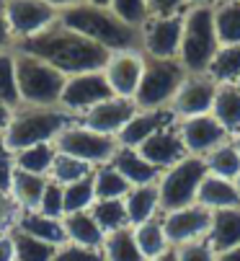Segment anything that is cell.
I'll return each mask as SVG.
<instances>
[{"label": "cell", "instance_id": "cell-33", "mask_svg": "<svg viewBox=\"0 0 240 261\" xmlns=\"http://www.w3.org/2000/svg\"><path fill=\"white\" fill-rule=\"evenodd\" d=\"M207 75L217 86H232L240 78V44L220 47L207 67Z\"/></svg>", "mask_w": 240, "mask_h": 261}, {"label": "cell", "instance_id": "cell-36", "mask_svg": "<svg viewBox=\"0 0 240 261\" xmlns=\"http://www.w3.org/2000/svg\"><path fill=\"white\" fill-rule=\"evenodd\" d=\"M93 173V166L77 161L72 155H65V153H57L55 155V163L49 168V181L60 184V186H67V184H75V181H83Z\"/></svg>", "mask_w": 240, "mask_h": 261}, {"label": "cell", "instance_id": "cell-32", "mask_svg": "<svg viewBox=\"0 0 240 261\" xmlns=\"http://www.w3.org/2000/svg\"><path fill=\"white\" fill-rule=\"evenodd\" d=\"M13 155V163L18 171H26V173H39V176H47L49 178V168L55 163V145L52 142H44V145H31L26 150H18V153H11Z\"/></svg>", "mask_w": 240, "mask_h": 261}, {"label": "cell", "instance_id": "cell-27", "mask_svg": "<svg viewBox=\"0 0 240 261\" xmlns=\"http://www.w3.org/2000/svg\"><path fill=\"white\" fill-rule=\"evenodd\" d=\"M212 117L230 132H240V91L235 86H217L215 106H212Z\"/></svg>", "mask_w": 240, "mask_h": 261}, {"label": "cell", "instance_id": "cell-20", "mask_svg": "<svg viewBox=\"0 0 240 261\" xmlns=\"http://www.w3.org/2000/svg\"><path fill=\"white\" fill-rule=\"evenodd\" d=\"M207 243L215 253H225V251L240 246V207L212 212Z\"/></svg>", "mask_w": 240, "mask_h": 261}, {"label": "cell", "instance_id": "cell-18", "mask_svg": "<svg viewBox=\"0 0 240 261\" xmlns=\"http://www.w3.org/2000/svg\"><path fill=\"white\" fill-rule=\"evenodd\" d=\"M171 124H176L171 109H137L135 117L124 124V129L116 135V140L124 147H140L147 137H152L155 132L166 129Z\"/></svg>", "mask_w": 240, "mask_h": 261}, {"label": "cell", "instance_id": "cell-55", "mask_svg": "<svg viewBox=\"0 0 240 261\" xmlns=\"http://www.w3.org/2000/svg\"><path fill=\"white\" fill-rule=\"evenodd\" d=\"M91 3H96V6H106L109 0H91Z\"/></svg>", "mask_w": 240, "mask_h": 261}, {"label": "cell", "instance_id": "cell-59", "mask_svg": "<svg viewBox=\"0 0 240 261\" xmlns=\"http://www.w3.org/2000/svg\"><path fill=\"white\" fill-rule=\"evenodd\" d=\"M237 135H240V132H237Z\"/></svg>", "mask_w": 240, "mask_h": 261}, {"label": "cell", "instance_id": "cell-15", "mask_svg": "<svg viewBox=\"0 0 240 261\" xmlns=\"http://www.w3.org/2000/svg\"><path fill=\"white\" fill-rule=\"evenodd\" d=\"M178 135H181V142L186 147V153L189 155H202V158L209 150H215L217 145L230 140V132L212 114L178 119Z\"/></svg>", "mask_w": 240, "mask_h": 261}, {"label": "cell", "instance_id": "cell-48", "mask_svg": "<svg viewBox=\"0 0 240 261\" xmlns=\"http://www.w3.org/2000/svg\"><path fill=\"white\" fill-rule=\"evenodd\" d=\"M44 3H49L57 13H62V11H67V8H75V6L88 3V0H44Z\"/></svg>", "mask_w": 240, "mask_h": 261}, {"label": "cell", "instance_id": "cell-40", "mask_svg": "<svg viewBox=\"0 0 240 261\" xmlns=\"http://www.w3.org/2000/svg\"><path fill=\"white\" fill-rule=\"evenodd\" d=\"M52 261H103V253H101V248L62 243V246H57V253H55Z\"/></svg>", "mask_w": 240, "mask_h": 261}, {"label": "cell", "instance_id": "cell-43", "mask_svg": "<svg viewBox=\"0 0 240 261\" xmlns=\"http://www.w3.org/2000/svg\"><path fill=\"white\" fill-rule=\"evenodd\" d=\"M18 207L13 204V199L8 194H0V236H8L16 228V220H18Z\"/></svg>", "mask_w": 240, "mask_h": 261}, {"label": "cell", "instance_id": "cell-26", "mask_svg": "<svg viewBox=\"0 0 240 261\" xmlns=\"http://www.w3.org/2000/svg\"><path fill=\"white\" fill-rule=\"evenodd\" d=\"M103 261H147L135 241L132 228H122V230H114L106 233L103 246H101Z\"/></svg>", "mask_w": 240, "mask_h": 261}, {"label": "cell", "instance_id": "cell-19", "mask_svg": "<svg viewBox=\"0 0 240 261\" xmlns=\"http://www.w3.org/2000/svg\"><path fill=\"white\" fill-rule=\"evenodd\" d=\"M111 166L129 181V186H150V184H157L160 178V171L140 155L137 147L119 145V150L111 158Z\"/></svg>", "mask_w": 240, "mask_h": 261}, {"label": "cell", "instance_id": "cell-31", "mask_svg": "<svg viewBox=\"0 0 240 261\" xmlns=\"http://www.w3.org/2000/svg\"><path fill=\"white\" fill-rule=\"evenodd\" d=\"M204 163H207V173L212 176H220V178H227V181H235L240 176V153L235 142H222L217 145L215 150H209L204 155Z\"/></svg>", "mask_w": 240, "mask_h": 261}, {"label": "cell", "instance_id": "cell-51", "mask_svg": "<svg viewBox=\"0 0 240 261\" xmlns=\"http://www.w3.org/2000/svg\"><path fill=\"white\" fill-rule=\"evenodd\" d=\"M147 261H178V253H176V248H168L166 253H160L155 258H147Z\"/></svg>", "mask_w": 240, "mask_h": 261}, {"label": "cell", "instance_id": "cell-17", "mask_svg": "<svg viewBox=\"0 0 240 261\" xmlns=\"http://www.w3.org/2000/svg\"><path fill=\"white\" fill-rule=\"evenodd\" d=\"M140 155L147 161V163H152L160 173H163L166 168H171V166H176L181 158H186L189 153H186V147H183V142H181V135H178V124H171V127H166V129H160V132H155L152 137H147L140 147Z\"/></svg>", "mask_w": 240, "mask_h": 261}, {"label": "cell", "instance_id": "cell-4", "mask_svg": "<svg viewBox=\"0 0 240 261\" xmlns=\"http://www.w3.org/2000/svg\"><path fill=\"white\" fill-rule=\"evenodd\" d=\"M220 42L215 31V8L212 6H191L183 13V31L178 62L189 75H207V67L217 55Z\"/></svg>", "mask_w": 240, "mask_h": 261}, {"label": "cell", "instance_id": "cell-25", "mask_svg": "<svg viewBox=\"0 0 240 261\" xmlns=\"http://www.w3.org/2000/svg\"><path fill=\"white\" fill-rule=\"evenodd\" d=\"M49 178L47 176H39V173H26L16 168L13 184H11V199L13 204L23 212V210H36L39 202H42V194L47 189Z\"/></svg>", "mask_w": 240, "mask_h": 261}, {"label": "cell", "instance_id": "cell-44", "mask_svg": "<svg viewBox=\"0 0 240 261\" xmlns=\"http://www.w3.org/2000/svg\"><path fill=\"white\" fill-rule=\"evenodd\" d=\"M186 8H189L186 0H147L150 18L152 16H176V13H183Z\"/></svg>", "mask_w": 240, "mask_h": 261}, {"label": "cell", "instance_id": "cell-42", "mask_svg": "<svg viewBox=\"0 0 240 261\" xmlns=\"http://www.w3.org/2000/svg\"><path fill=\"white\" fill-rule=\"evenodd\" d=\"M178 261H217V253L209 248L207 241H199V243H189L176 248Z\"/></svg>", "mask_w": 240, "mask_h": 261}, {"label": "cell", "instance_id": "cell-12", "mask_svg": "<svg viewBox=\"0 0 240 261\" xmlns=\"http://www.w3.org/2000/svg\"><path fill=\"white\" fill-rule=\"evenodd\" d=\"M103 78L114 96L135 101L137 86L145 72V55L140 49H124V52H111L103 65Z\"/></svg>", "mask_w": 240, "mask_h": 261}, {"label": "cell", "instance_id": "cell-38", "mask_svg": "<svg viewBox=\"0 0 240 261\" xmlns=\"http://www.w3.org/2000/svg\"><path fill=\"white\" fill-rule=\"evenodd\" d=\"M93 202H96V194H93L91 176L83 178V181H75V184L62 186V207H65V215H70V212H86V210L93 207Z\"/></svg>", "mask_w": 240, "mask_h": 261}, {"label": "cell", "instance_id": "cell-45", "mask_svg": "<svg viewBox=\"0 0 240 261\" xmlns=\"http://www.w3.org/2000/svg\"><path fill=\"white\" fill-rule=\"evenodd\" d=\"M16 176V163L13 155L8 150H0V194H8L11 197V184Z\"/></svg>", "mask_w": 240, "mask_h": 261}, {"label": "cell", "instance_id": "cell-52", "mask_svg": "<svg viewBox=\"0 0 240 261\" xmlns=\"http://www.w3.org/2000/svg\"><path fill=\"white\" fill-rule=\"evenodd\" d=\"M212 0H186V6L191 8V6H209Z\"/></svg>", "mask_w": 240, "mask_h": 261}, {"label": "cell", "instance_id": "cell-49", "mask_svg": "<svg viewBox=\"0 0 240 261\" xmlns=\"http://www.w3.org/2000/svg\"><path fill=\"white\" fill-rule=\"evenodd\" d=\"M11 114H13V109H8L6 103H0V135L6 132V127L11 122Z\"/></svg>", "mask_w": 240, "mask_h": 261}, {"label": "cell", "instance_id": "cell-16", "mask_svg": "<svg viewBox=\"0 0 240 261\" xmlns=\"http://www.w3.org/2000/svg\"><path fill=\"white\" fill-rule=\"evenodd\" d=\"M135 101L129 98H119V96H111L101 103H96L93 109H88L86 114H80L75 122H80L83 127L93 129V132H101V135H111L116 137L119 132L124 129V124L135 117Z\"/></svg>", "mask_w": 240, "mask_h": 261}, {"label": "cell", "instance_id": "cell-58", "mask_svg": "<svg viewBox=\"0 0 240 261\" xmlns=\"http://www.w3.org/2000/svg\"><path fill=\"white\" fill-rule=\"evenodd\" d=\"M237 3H240V0H237Z\"/></svg>", "mask_w": 240, "mask_h": 261}, {"label": "cell", "instance_id": "cell-39", "mask_svg": "<svg viewBox=\"0 0 240 261\" xmlns=\"http://www.w3.org/2000/svg\"><path fill=\"white\" fill-rule=\"evenodd\" d=\"M106 8L119 18L124 21L127 26L132 29H142L150 18V11H147V0H109Z\"/></svg>", "mask_w": 240, "mask_h": 261}, {"label": "cell", "instance_id": "cell-47", "mask_svg": "<svg viewBox=\"0 0 240 261\" xmlns=\"http://www.w3.org/2000/svg\"><path fill=\"white\" fill-rule=\"evenodd\" d=\"M0 261H16V253H13V238H11V233H8V236H0Z\"/></svg>", "mask_w": 240, "mask_h": 261}, {"label": "cell", "instance_id": "cell-41", "mask_svg": "<svg viewBox=\"0 0 240 261\" xmlns=\"http://www.w3.org/2000/svg\"><path fill=\"white\" fill-rule=\"evenodd\" d=\"M36 212H42V215H47V217H60V220H62L65 207H62V186H60V184H55V181L47 184V189H44V194H42V202H39Z\"/></svg>", "mask_w": 240, "mask_h": 261}, {"label": "cell", "instance_id": "cell-56", "mask_svg": "<svg viewBox=\"0 0 240 261\" xmlns=\"http://www.w3.org/2000/svg\"><path fill=\"white\" fill-rule=\"evenodd\" d=\"M232 86H235V88H237V91H240V78H237V81H235V83H232Z\"/></svg>", "mask_w": 240, "mask_h": 261}, {"label": "cell", "instance_id": "cell-14", "mask_svg": "<svg viewBox=\"0 0 240 261\" xmlns=\"http://www.w3.org/2000/svg\"><path fill=\"white\" fill-rule=\"evenodd\" d=\"M215 96H217V83L209 75H186V81L181 83V88L171 103V111L176 119L212 114Z\"/></svg>", "mask_w": 240, "mask_h": 261}, {"label": "cell", "instance_id": "cell-35", "mask_svg": "<svg viewBox=\"0 0 240 261\" xmlns=\"http://www.w3.org/2000/svg\"><path fill=\"white\" fill-rule=\"evenodd\" d=\"M11 238H13L16 261H52L57 253V246H52L47 241H39L34 236H26L21 230H11Z\"/></svg>", "mask_w": 240, "mask_h": 261}, {"label": "cell", "instance_id": "cell-13", "mask_svg": "<svg viewBox=\"0 0 240 261\" xmlns=\"http://www.w3.org/2000/svg\"><path fill=\"white\" fill-rule=\"evenodd\" d=\"M209 222H212L209 210H204L202 204H191V207H183L176 212H166L163 215V230H166L171 248H181L189 243L207 241Z\"/></svg>", "mask_w": 240, "mask_h": 261}, {"label": "cell", "instance_id": "cell-53", "mask_svg": "<svg viewBox=\"0 0 240 261\" xmlns=\"http://www.w3.org/2000/svg\"><path fill=\"white\" fill-rule=\"evenodd\" d=\"M232 142H235V147H237V153H240V135H235V137H232Z\"/></svg>", "mask_w": 240, "mask_h": 261}, {"label": "cell", "instance_id": "cell-29", "mask_svg": "<svg viewBox=\"0 0 240 261\" xmlns=\"http://www.w3.org/2000/svg\"><path fill=\"white\" fill-rule=\"evenodd\" d=\"M91 181H93V194H96V199H124V197L129 194V189H132L129 181L119 173L111 163L93 168Z\"/></svg>", "mask_w": 240, "mask_h": 261}, {"label": "cell", "instance_id": "cell-5", "mask_svg": "<svg viewBox=\"0 0 240 261\" xmlns=\"http://www.w3.org/2000/svg\"><path fill=\"white\" fill-rule=\"evenodd\" d=\"M65 75L29 52L16 49V83L21 106H60Z\"/></svg>", "mask_w": 240, "mask_h": 261}, {"label": "cell", "instance_id": "cell-57", "mask_svg": "<svg viewBox=\"0 0 240 261\" xmlns=\"http://www.w3.org/2000/svg\"><path fill=\"white\" fill-rule=\"evenodd\" d=\"M0 150H6V147H3V135H0Z\"/></svg>", "mask_w": 240, "mask_h": 261}, {"label": "cell", "instance_id": "cell-3", "mask_svg": "<svg viewBox=\"0 0 240 261\" xmlns=\"http://www.w3.org/2000/svg\"><path fill=\"white\" fill-rule=\"evenodd\" d=\"M75 122L60 106H18L3 132V147L8 153L26 150L31 145L55 142V137Z\"/></svg>", "mask_w": 240, "mask_h": 261}, {"label": "cell", "instance_id": "cell-7", "mask_svg": "<svg viewBox=\"0 0 240 261\" xmlns=\"http://www.w3.org/2000/svg\"><path fill=\"white\" fill-rule=\"evenodd\" d=\"M189 72L178 60H147L145 57V72L135 93L137 109H171L181 83Z\"/></svg>", "mask_w": 240, "mask_h": 261}, {"label": "cell", "instance_id": "cell-10", "mask_svg": "<svg viewBox=\"0 0 240 261\" xmlns=\"http://www.w3.org/2000/svg\"><path fill=\"white\" fill-rule=\"evenodd\" d=\"M111 88L103 78V72H80V75H70L65 81L62 96H60V109L67 111L72 119H77L80 114H86L88 109H93L96 103L111 98Z\"/></svg>", "mask_w": 240, "mask_h": 261}, {"label": "cell", "instance_id": "cell-24", "mask_svg": "<svg viewBox=\"0 0 240 261\" xmlns=\"http://www.w3.org/2000/svg\"><path fill=\"white\" fill-rule=\"evenodd\" d=\"M124 207H127V220L129 228H137L142 222L163 215L160 212V197H157V184L150 186H132L129 194L124 197Z\"/></svg>", "mask_w": 240, "mask_h": 261}, {"label": "cell", "instance_id": "cell-11", "mask_svg": "<svg viewBox=\"0 0 240 261\" xmlns=\"http://www.w3.org/2000/svg\"><path fill=\"white\" fill-rule=\"evenodd\" d=\"M6 11H8V23L13 31L16 47L21 42L39 36L60 18V13L44 0H6Z\"/></svg>", "mask_w": 240, "mask_h": 261}, {"label": "cell", "instance_id": "cell-9", "mask_svg": "<svg viewBox=\"0 0 240 261\" xmlns=\"http://www.w3.org/2000/svg\"><path fill=\"white\" fill-rule=\"evenodd\" d=\"M183 13L147 18V23L140 29V49L147 60H178Z\"/></svg>", "mask_w": 240, "mask_h": 261}, {"label": "cell", "instance_id": "cell-22", "mask_svg": "<svg viewBox=\"0 0 240 261\" xmlns=\"http://www.w3.org/2000/svg\"><path fill=\"white\" fill-rule=\"evenodd\" d=\"M13 230H21L26 236H34L39 241H47L52 246H62L67 243L65 241V228H62V220L60 217H47L36 210H23L18 212V220H16V228Z\"/></svg>", "mask_w": 240, "mask_h": 261}, {"label": "cell", "instance_id": "cell-6", "mask_svg": "<svg viewBox=\"0 0 240 261\" xmlns=\"http://www.w3.org/2000/svg\"><path fill=\"white\" fill-rule=\"evenodd\" d=\"M204 176H207V163L202 155H186L176 166L166 168L157 178L160 212L166 215L196 204V192Z\"/></svg>", "mask_w": 240, "mask_h": 261}, {"label": "cell", "instance_id": "cell-54", "mask_svg": "<svg viewBox=\"0 0 240 261\" xmlns=\"http://www.w3.org/2000/svg\"><path fill=\"white\" fill-rule=\"evenodd\" d=\"M235 189H237V197H240V176L235 178Z\"/></svg>", "mask_w": 240, "mask_h": 261}, {"label": "cell", "instance_id": "cell-21", "mask_svg": "<svg viewBox=\"0 0 240 261\" xmlns=\"http://www.w3.org/2000/svg\"><path fill=\"white\" fill-rule=\"evenodd\" d=\"M196 204H202L209 212L240 207V197H237V189H235V181H227V178H220V176L207 173L204 181L199 184Z\"/></svg>", "mask_w": 240, "mask_h": 261}, {"label": "cell", "instance_id": "cell-1", "mask_svg": "<svg viewBox=\"0 0 240 261\" xmlns=\"http://www.w3.org/2000/svg\"><path fill=\"white\" fill-rule=\"evenodd\" d=\"M16 49L44 60L57 72H62L65 78L80 75V72L103 70V65H106V60L111 55L103 47H98L91 39H86V36H80L72 29L62 26L60 21L52 23L49 29H44L39 36H34V39L21 42Z\"/></svg>", "mask_w": 240, "mask_h": 261}, {"label": "cell", "instance_id": "cell-34", "mask_svg": "<svg viewBox=\"0 0 240 261\" xmlns=\"http://www.w3.org/2000/svg\"><path fill=\"white\" fill-rule=\"evenodd\" d=\"M91 215L98 222V228L103 230V236L114 233V230H122V228H129L124 199H96L93 207H91Z\"/></svg>", "mask_w": 240, "mask_h": 261}, {"label": "cell", "instance_id": "cell-8", "mask_svg": "<svg viewBox=\"0 0 240 261\" xmlns=\"http://www.w3.org/2000/svg\"><path fill=\"white\" fill-rule=\"evenodd\" d=\"M52 145H55L57 153L72 155V158H77V161L93 166V168L111 163L114 153L119 150V140H116V137L93 132V129L83 127L80 122H70V124L55 137Z\"/></svg>", "mask_w": 240, "mask_h": 261}, {"label": "cell", "instance_id": "cell-23", "mask_svg": "<svg viewBox=\"0 0 240 261\" xmlns=\"http://www.w3.org/2000/svg\"><path fill=\"white\" fill-rule=\"evenodd\" d=\"M62 228H65V241L75 246H86V248H101L103 246V230L98 228V222L93 220L91 210L86 212H70L62 217Z\"/></svg>", "mask_w": 240, "mask_h": 261}, {"label": "cell", "instance_id": "cell-30", "mask_svg": "<svg viewBox=\"0 0 240 261\" xmlns=\"http://www.w3.org/2000/svg\"><path fill=\"white\" fill-rule=\"evenodd\" d=\"M132 233H135V241H137L145 258H155V256L166 253L171 248V243L166 238V230H163V215H157V217L142 222V225L132 228Z\"/></svg>", "mask_w": 240, "mask_h": 261}, {"label": "cell", "instance_id": "cell-2", "mask_svg": "<svg viewBox=\"0 0 240 261\" xmlns=\"http://www.w3.org/2000/svg\"><path fill=\"white\" fill-rule=\"evenodd\" d=\"M62 26L72 29L75 34L86 36L93 44L103 47L106 52H124V49H140V29L127 26L119 21L106 6L83 3L60 13L57 18ZM142 52V49H140Z\"/></svg>", "mask_w": 240, "mask_h": 261}, {"label": "cell", "instance_id": "cell-37", "mask_svg": "<svg viewBox=\"0 0 240 261\" xmlns=\"http://www.w3.org/2000/svg\"><path fill=\"white\" fill-rule=\"evenodd\" d=\"M0 103L18 109V83H16V49L0 52Z\"/></svg>", "mask_w": 240, "mask_h": 261}, {"label": "cell", "instance_id": "cell-28", "mask_svg": "<svg viewBox=\"0 0 240 261\" xmlns=\"http://www.w3.org/2000/svg\"><path fill=\"white\" fill-rule=\"evenodd\" d=\"M215 31L220 47L240 44V3L237 0H220L215 8Z\"/></svg>", "mask_w": 240, "mask_h": 261}, {"label": "cell", "instance_id": "cell-46", "mask_svg": "<svg viewBox=\"0 0 240 261\" xmlns=\"http://www.w3.org/2000/svg\"><path fill=\"white\" fill-rule=\"evenodd\" d=\"M16 49V39L8 23V11H6V0H0V52H11Z\"/></svg>", "mask_w": 240, "mask_h": 261}, {"label": "cell", "instance_id": "cell-50", "mask_svg": "<svg viewBox=\"0 0 240 261\" xmlns=\"http://www.w3.org/2000/svg\"><path fill=\"white\" fill-rule=\"evenodd\" d=\"M217 261H240V246H235L225 253H217Z\"/></svg>", "mask_w": 240, "mask_h": 261}]
</instances>
